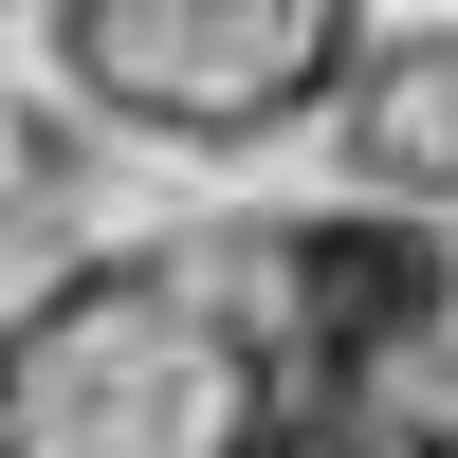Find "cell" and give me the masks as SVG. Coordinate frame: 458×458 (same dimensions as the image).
Here are the masks:
<instances>
[{"instance_id": "cell-1", "label": "cell", "mask_w": 458, "mask_h": 458, "mask_svg": "<svg viewBox=\"0 0 458 458\" xmlns=\"http://www.w3.org/2000/svg\"><path fill=\"white\" fill-rule=\"evenodd\" d=\"M458 330L422 220H183L0 312V458H367V403Z\"/></svg>"}, {"instance_id": "cell-2", "label": "cell", "mask_w": 458, "mask_h": 458, "mask_svg": "<svg viewBox=\"0 0 458 458\" xmlns=\"http://www.w3.org/2000/svg\"><path fill=\"white\" fill-rule=\"evenodd\" d=\"M367 19L349 0H55V92L129 147H276L330 129Z\"/></svg>"}, {"instance_id": "cell-3", "label": "cell", "mask_w": 458, "mask_h": 458, "mask_svg": "<svg viewBox=\"0 0 458 458\" xmlns=\"http://www.w3.org/2000/svg\"><path fill=\"white\" fill-rule=\"evenodd\" d=\"M330 147H349L367 220H458V19H367L349 92H330Z\"/></svg>"}, {"instance_id": "cell-4", "label": "cell", "mask_w": 458, "mask_h": 458, "mask_svg": "<svg viewBox=\"0 0 458 458\" xmlns=\"http://www.w3.org/2000/svg\"><path fill=\"white\" fill-rule=\"evenodd\" d=\"M386 458H458V440H386Z\"/></svg>"}]
</instances>
